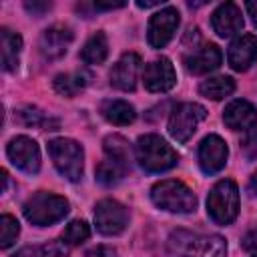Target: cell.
<instances>
[{"label": "cell", "instance_id": "ba28073f", "mask_svg": "<svg viewBox=\"0 0 257 257\" xmlns=\"http://www.w3.org/2000/svg\"><path fill=\"white\" fill-rule=\"evenodd\" d=\"M94 225L102 235H118L128 225V211L114 199H102L94 207Z\"/></svg>", "mask_w": 257, "mask_h": 257}, {"label": "cell", "instance_id": "e0dca14e", "mask_svg": "<svg viewBox=\"0 0 257 257\" xmlns=\"http://www.w3.org/2000/svg\"><path fill=\"white\" fill-rule=\"evenodd\" d=\"M223 122L233 131H251L257 124V110L249 100H233L223 110Z\"/></svg>", "mask_w": 257, "mask_h": 257}, {"label": "cell", "instance_id": "603a6c76", "mask_svg": "<svg viewBox=\"0 0 257 257\" xmlns=\"http://www.w3.org/2000/svg\"><path fill=\"white\" fill-rule=\"evenodd\" d=\"M88 82V76L86 72H62V74H56L54 76V90L62 96H76Z\"/></svg>", "mask_w": 257, "mask_h": 257}, {"label": "cell", "instance_id": "d6986e66", "mask_svg": "<svg viewBox=\"0 0 257 257\" xmlns=\"http://www.w3.org/2000/svg\"><path fill=\"white\" fill-rule=\"evenodd\" d=\"M0 38H2V68L6 72H14L18 68V60H20L22 36L10 28H2Z\"/></svg>", "mask_w": 257, "mask_h": 257}, {"label": "cell", "instance_id": "ac0fdd59", "mask_svg": "<svg viewBox=\"0 0 257 257\" xmlns=\"http://www.w3.org/2000/svg\"><path fill=\"white\" fill-rule=\"evenodd\" d=\"M221 60H223V54L217 44H203L201 48H197L185 56V66L193 74H207V72L219 68Z\"/></svg>", "mask_w": 257, "mask_h": 257}, {"label": "cell", "instance_id": "7a4b0ae2", "mask_svg": "<svg viewBox=\"0 0 257 257\" xmlns=\"http://www.w3.org/2000/svg\"><path fill=\"white\" fill-rule=\"evenodd\" d=\"M135 157L139 165L149 173H163L177 165V151L159 135H143L137 141Z\"/></svg>", "mask_w": 257, "mask_h": 257}, {"label": "cell", "instance_id": "52a82bcc", "mask_svg": "<svg viewBox=\"0 0 257 257\" xmlns=\"http://www.w3.org/2000/svg\"><path fill=\"white\" fill-rule=\"evenodd\" d=\"M207 116V110L205 106L197 104V102H181L173 108L171 116H169V135L177 141V143H187L199 122Z\"/></svg>", "mask_w": 257, "mask_h": 257}, {"label": "cell", "instance_id": "7402d4cb", "mask_svg": "<svg viewBox=\"0 0 257 257\" xmlns=\"http://www.w3.org/2000/svg\"><path fill=\"white\" fill-rule=\"evenodd\" d=\"M108 56V40L104 32H94L82 46L80 58L86 64H102Z\"/></svg>", "mask_w": 257, "mask_h": 257}, {"label": "cell", "instance_id": "cb8c5ba5", "mask_svg": "<svg viewBox=\"0 0 257 257\" xmlns=\"http://www.w3.org/2000/svg\"><path fill=\"white\" fill-rule=\"evenodd\" d=\"M233 90H235V80L231 76H213L199 84V92L211 100H221L233 94Z\"/></svg>", "mask_w": 257, "mask_h": 257}, {"label": "cell", "instance_id": "5b68a950", "mask_svg": "<svg viewBox=\"0 0 257 257\" xmlns=\"http://www.w3.org/2000/svg\"><path fill=\"white\" fill-rule=\"evenodd\" d=\"M151 199L153 203L169 213H191L197 209V197L195 193L181 181L167 179L159 181L151 189Z\"/></svg>", "mask_w": 257, "mask_h": 257}, {"label": "cell", "instance_id": "ffe728a7", "mask_svg": "<svg viewBox=\"0 0 257 257\" xmlns=\"http://www.w3.org/2000/svg\"><path fill=\"white\" fill-rule=\"evenodd\" d=\"M100 114H102L110 124H118V126L131 124V122L137 118L135 106L128 104L126 100H104V102L100 104Z\"/></svg>", "mask_w": 257, "mask_h": 257}, {"label": "cell", "instance_id": "30bf717a", "mask_svg": "<svg viewBox=\"0 0 257 257\" xmlns=\"http://www.w3.org/2000/svg\"><path fill=\"white\" fill-rule=\"evenodd\" d=\"M6 155H8L10 163L24 173L34 175L40 169V149H38L36 141L26 135L14 137L6 147Z\"/></svg>", "mask_w": 257, "mask_h": 257}, {"label": "cell", "instance_id": "6da1fadb", "mask_svg": "<svg viewBox=\"0 0 257 257\" xmlns=\"http://www.w3.org/2000/svg\"><path fill=\"white\" fill-rule=\"evenodd\" d=\"M167 251L171 257H227V243L221 235H199L179 229L169 235Z\"/></svg>", "mask_w": 257, "mask_h": 257}, {"label": "cell", "instance_id": "8fae6325", "mask_svg": "<svg viewBox=\"0 0 257 257\" xmlns=\"http://www.w3.org/2000/svg\"><path fill=\"white\" fill-rule=\"evenodd\" d=\"M227 157H229V149H227V143L219 137V135H207L201 145H199V153H197V159H199V167L205 175H215L219 173L225 163H227Z\"/></svg>", "mask_w": 257, "mask_h": 257}, {"label": "cell", "instance_id": "7c38bea8", "mask_svg": "<svg viewBox=\"0 0 257 257\" xmlns=\"http://www.w3.org/2000/svg\"><path fill=\"white\" fill-rule=\"evenodd\" d=\"M74 34L66 24H52L48 26L38 40V50L46 60H58L66 54Z\"/></svg>", "mask_w": 257, "mask_h": 257}, {"label": "cell", "instance_id": "484cf974", "mask_svg": "<svg viewBox=\"0 0 257 257\" xmlns=\"http://www.w3.org/2000/svg\"><path fill=\"white\" fill-rule=\"evenodd\" d=\"M124 173H126V169L120 167V165H116V163L110 161V159L102 161V163L96 167V171H94L96 181H98L102 187H114L116 183H120V179L124 177Z\"/></svg>", "mask_w": 257, "mask_h": 257}, {"label": "cell", "instance_id": "74e56055", "mask_svg": "<svg viewBox=\"0 0 257 257\" xmlns=\"http://www.w3.org/2000/svg\"><path fill=\"white\" fill-rule=\"evenodd\" d=\"M255 257H257V255H255Z\"/></svg>", "mask_w": 257, "mask_h": 257}, {"label": "cell", "instance_id": "9a60e30c", "mask_svg": "<svg viewBox=\"0 0 257 257\" xmlns=\"http://www.w3.org/2000/svg\"><path fill=\"white\" fill-rule=\"evenodd\" d=\"M257 60V36L255 34H241L235 38L227 50V62L233 70H247Z\"/></svg>", "mask_w": 257, "mask_h": 257}, {"label": "cell", "instance_id": "2e32d148", "mask_svg": "<svg viewBox=\"0 0 257 257\" xmlns=\"http://www.w3.org/2000/svg\"><path fill=\"white\" fill-rule=\"evenodd\" d=\"M211 26L213 30L221 36V38H229L241 32L243 28V16H241V8L235 2H225L221 4L213 16H211Z\"/></svg>", "mask_w": 257, "mask_h": 257}, {"label": "cell", "instance_id": "8992f818", "mask_svg": "<svg viewBox=\"0 0 257 257\" xmlns=\"http://www.w3.org/2000/svg\"><path fill=\"white\" fill-rule=\"evenodd\" d=\"M48 155L52 159V165L56 167V171L76 183L80 181L82 177V159H84V153H82V147L72 141V139H52L48 141Z\"/></svg>", "mask_w": 257, "mask_h": 257}, {"label": "cell", "instance_id": "4fadbf2b", "mask_svg": "<svg viewBox=\"0 0 257 257\" xmlns=\"http://www.w3.org/2000/svg\"><path fill=\"white\" fill-rule=\"evenodd\" d=\"M143 82H145V88L151 92H167L177 84L175 66L167 56H161L145 66Z\"/></svg>", "mask_w": 257, "mask_h": 257}, {"label": "cell", "instance_id": "277c9868", "mask_svg": "<svg viewBox=\"0 0 257 257\" xmlns=\"http://www.w3.org/2000/svg\"><path fill=\"white\" fill-rule=\"evenodd\" d=\"M207 213L217 225H231L239 213V189L231 179H221L207 197Z\"/></svg>", "mask_w": 257, "mask_h": 257}, {"label": "cell", "instance_id": "1f68e13d", "mask_svg": "<svg viewBox=\"0 0 257 257\" xmlns=\"http://www.w3.org/2000/svg\"><path fill=\"white\" fill-rule=\"evenodd\" d=\"M86 257H116V251L112 247H106V245H98L94 249H90L86 253Z\"/></svg>", "mask_w": 257, "mask_h": 257}, {"label": "cell", "instance_id": "8d00e7d4", "mask_svg": "<svg viewBox=\"0 0 257 257\" xmlns=\"http://www.w3.org/2000/svg\"><path fill=\"white\" fill-rule=\"evenodd\" d=\"M247 189H249V193L253 195V197H257V171L251 175V179H249V185H247Z\"/></svg>", "mask_w": 257, "mask_h": 257}, {"label": "cell", "instance_id": "e575fe53", "mask_svg": "<svg viewBox=\"0 0 257 257\" xmlns=\"http://www.w3.org/2000/svg\"><path fill=\"white\" fill-rule=\"evenodd\" d=\"M245 8H247V12H249V16H251L253 24L257 26V0H251V2H247V4H245Z\"/></svg>", "mask_w": 257, "mask_h": 257}, {"label": "cell", "instance_id": "f1b7e54d", "mask_svg": "<svg viewBox=\"0 0 257 257\" xmlns=\"http://www.w3.org/2000/svg\"><path fill=\"white\" fill-rule=\"evenodd\" d=\"M42 255L44 257H68V243L60 239H52L42 245Z\"/></svg>", "mask_w": 257, "mask_h": 257}, {"label": "cell", "instance_id": "d590c367", "mask_svg": "<svg viewBox=\"0 0 257 257\" xmlns=\"http://www.w3.org/2000/svg\"><path fill=\"white\" fill-rule=\"evenodd\" d=\"M122 6H124V2H108V4L96 2V4H94L96 10H114V8H122Z\"/></svg>", "mask_w": 257, "mask_h": 257}, {"label": "cell", "instance_id": "4316f807", "mask_svg": "<svg viewBox=\"0 0 257 257\" xmlns=\"http://www.w3.org/2000/svg\"><path fill=\"white\" fill-rule=\"evenodd\" d=\"M88 237H90V227H88L86 221H82V219L70 221V223L64 227V231H62V241L68 243V245H80V243H84Z\"/></svg>", "mask_w": 257, "mask_h": 257}, {"label": "cell", "instance_id": "d6a6232c", "mask_svg": "<svg viewBox=\"0 0 257 257\" xmlns=\"http://www.w3.org/2000/svg\"><path fill=\"white\" fill-rule=\"evenodd\" d=\"M12 257H44V255H42V247H22Z\"/></svg>", "mask_w": 257, "mask_h": 257}, {"label": "cell", "instance_id": "3957f363", "mask_svg": "<svg viewBox=\"0 0 257 257\" xmlns=\"http://www.w3.org/2000/svg\"><path fill=\"white\" fill-rule=\"evenodd\" d=\"M22 213H24L26 221H30L36 227L54 225L68 215V201L60 195L40 191L24 203Z\"/></svg>", "mask_w": 257, "mask_h": 257}, {"label": "cell", "instance_id": "5bb4252c", "mask_svg": "<svg viewBox=\"0 0 257 257\" xmlns=\"http://www.w3.org/2000/svg\"><path fill=\"white\" fill-rule=\"evenodd\" d=\"M141 56L137 52H124L110 70V84L118 90H135L141 72Z\"/></svg>", "mask_w": 257, "mask_h": 257}, {"label": "cell", "instance_id": "d4e9b609", "mask_svg": "<svg viewBox=\"0 0 257 257\" xmlns=\"http://www.w3.org/2000/svg\"><path fill=\"white\" fill-rule=\"evenodd\" d=\"M16 120L26 124V126H42L44 131H56L58 128V120L46 116L38 106H32V104L20 106L16 110Z\"/></svg>", "mask_w": 257, "mask_h": 257}, {"label": "cell", "instance_id": "4dcf8cb0", "mask_svg": "<svg viewBox=\"0 0 257 257\" xmlns=\"http://www.w3.org/2000/svg\"><path fill=\"white\" fill-rule=\"evenodd\" d=\"M241 245H243L245 251H249V253H257V229L245 233L243 239H241Z\"/></svg>", "mask_w": 257, "mask_h": 257}, {"label": "cell", "instance_id": "836d02e7", "mask_svg": "<svg viewBox=\"0 0 257 257\" xmlns=\"http://www.w3.org/2000/svg\"><path fill=\"white\" fill-rule=\"evenodd\" d=\"M24 6H26V10H28V12H32V14H42L44 10H48V8H50V2H42V4H40V2H32V4H30V2H26Z\"/></svg>", "mask_w": 257, "mask_h": 257}, {"label": "cell", "instance_id": "9c48e42d", "mask_svg": "<svg viewBox=\"0 0 257 257\" xmlns=\"http://www.w3.org/2000/svg\"><path fill=\"white\" fill-rule=\"evenodd\" d=\"M179 10L175 6H165L159 12H155L149 20V28H147V40L153 48H163L171 42V38L175 36L177 28H179Z\"/></svg>", "mask_w": 257, "mask_h": 257}, {"label": "cell", "instance_id": "f546056e", "mask_svg": "<svg viewBox=\"0 0 257 257\" xmlns=\"http://www.w3.org/2000/svg\"><path fill=\"white\" fill-rule=\"evenodd\" d=\"M241 145H243V153H245V157L249 161L257 159V128L255 126L245 135V139H243Z\"/></svg>", "mask_w": 257, "mask_h": 257}, {"label": "cell", "instance_id": "44dd1931", "mask_svg": "<svg viewBox=\"0 0 257 257\" xmlns=\"http://www.w3.org/2000/svg\"><path fill=\"white\" fill-rule=\"evenodd\" d=\"M102 149L106 153V159L114 161L116 165H120V167H124L128 171L133 153H131V145H128V141L124 137H120V135H108L102 141Z\"/></svg>", "mask_w": 257, "mask_h": 257}, {"label": "cell", "instance_id": "83f0119b", "mask_svg": "<svg viewBox=\"0 0 257 257\" xmlns=\"http://www.w3.org/2000/svg\"><path fill=\"white\" fill-rule=\"evenodd\" d=\"M20 235V225L12 215H2L0 217V247L8 249L16 237Z\"/></svg>", "mask_w": 257, "mask_h": 257}]
</instances>
